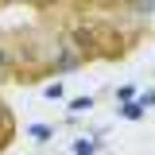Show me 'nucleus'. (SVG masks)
<instances>
[{"mask_svg": "<svg viewBox=\"0 0 155 155\" xmlns=\"http://www.w3.org/2000/svg\"><path fill=\"white\" fill-rule=\"evenodd\" d=\"M31 136H35L39 143H47V140H51V136H54V132H51L47 124H31Z\"/></svg>", "mask_w": 155, "mask_h": 155, "instance_id": "nucleus-1", "label": "nucleus"}, {"mask_svg": "<svg viewBox=\"0 0 155 155\" xmlns=\"http://www.w3.org/2000/svg\"><path fill=\"white\" fill-rule=\"evenodd\" d=\"M120 116H128V120H136V116H143V105H136V101H128V105L120 109Z\"/></svg>", "mask_w": 155, "mask_h": 155, "instance_id": "nucleus-2", "label": "nucleus"}, {"mask_svg": "<svg viewBox=\"0 0 155 155\" xmlns=\"http://www.w3.org/2000/svg\"><path fill=\"white\" fill-rule=\"evenodd\" d=\"M97 143H89V140H81V143H74V155H93Z\"/></svg>", "mask_w": 155, "mask_h": 155, "instance_id": "nucleus-3", "label": "nucleus"}, {"mask_svg": "<svg viewBox=\"0 0 155 155\" xmlns=\"http://www.w3.org/2000/svg\"><path fill=\"white\" fill-rule=\"evenodd\" d=\"M70 109H74V113H85V109H93V97H78Z\"/></svg>", "mask_w": 155, "mask_h": 155, "instance_id": "nucleus-4", "label": "nucleus"}, {"mask_svg": "<svg viewBox=\"0 0 155 155\" xmlns=\"http://www.w3.org/2000/svg\"><path fill=\"white\" fill-rule=\"evenodd\" d=\"M4 62H8V54H4V51H0V66H4Z\"/></svg>", "mask_w": 155, "mask_h": 155, "instance_id": "nucleus-5", "label": "nucleus"}]
</instances>
